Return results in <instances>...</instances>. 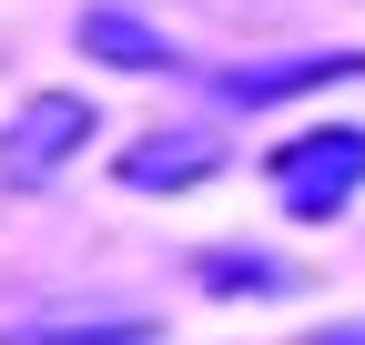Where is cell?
I'll list each match as a JSON object with an SVG mask.
<instances>
[{"instance_id":"1","label":"cell","mask_w":365,"mask_h":345,"mask_svg":"<svg viewBox=\"0 0 365 345\" xmlns=\"http://www.w3.org/2000/svg\"><path fill=\"white\" fill-rule=\"evenodd\" d=\"M264 183L294 224H335V213L365 193V122H314V133L264 153Z\"/></svg>"},{"instance_id":"2","label":"cell","mask_w":365,"mask_h":345,"mask_svg":"<svg viewBox=\"0 0 365 345\" xmlns=\"http://www.w3.org/2000/svg\"><path fill=\"white\" fill-rule=\"evenodd\" d=\"M91 133H102V112H91L81 92H31L11 112V133H0V183H11V193L61 183V163L91 153Z\"/></svg>"},{"instance_id":"3","label":"cell","mask_w":365,"mask_h":345,"mask_svg":"<svg viewBox=\"0 0 365 345\" xmlns=\"http://www.w3.org/2000/svg\"><path fill=\"white\" fill-rule=\"evenodd\" d=\"M213 163H223V143H213V133H173V143H132V153H122V183L163 193V183H203Z\"/></svg>"},{"instance_id":"4","label":"cell","mask_w":365,"mask_h":345,"mask_svg":"<svg viewBox=\"0 0 365 345\" xmlns=\"http://www.w3.org/2000/svg\"><path fill=\"white\" fill-rule=\"evenodd\" d=\"M365 71V51H314V61H244V71H223V102H274V92H304V81H345Z\"/></svg>"},{"instance_id":"5","label":"cell","mask_w":365,"mask_h":345,"mask_svg":"<svg viewBox=\"0 0 365 345\" xmlns=\"http://www.w3.org/2000/svg\"><path fill=\"white\" fill-rule=\"evenodd\" d=\"M81 41H91V51H102L112 71H173V61H182L173 41H163V31H143V21H122V11H91V21H81Z\"/></svg>"},{"instance_id":"6","label":"cell","mask_w":365,"mask_h":345,"mask_svg":"<svg viewBox=\"0 0 365 345\" xmlns=\"http://www.w3.org/2000/svg\"><path fill=\"white\" fill-rule=\"evenodd\" d=\"M193 284H213V294H254V284H294L274 254H254V244H213V254H193Z\"/></svg>"},{"instance_id":"7","label":"cell","mask_w":365,"mask_h":345,"mask_svg":"<svg viewBox=\"0 0 365 345\" xmlns=\"http://www.w3.org/2000/svg\"><path fill=\"white\" fill-rule=\"evenodd\" d=\"M0 345H153L143 315H102V325H11Z\"/></svg>"},{"instance_id":"8","label":"cell","mask_w":365,"mask_h":345,"mask_svg":"<svg viewBox=\"0 0 365 345\" xmlns=\"http://www.w3.org/2000/svg\"><path fill=\"white\" fill-rule=\"evenodd\" d=\"M304 345H365V315H335L325 335H304Z\"/></svg>"}]
</instances>
